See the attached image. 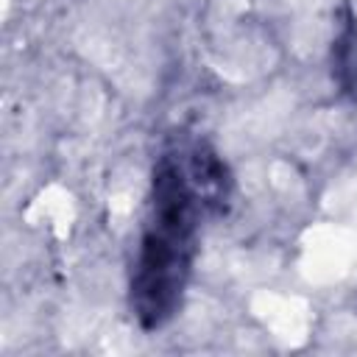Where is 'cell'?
I'll return each instance as SVG.
<instances>
[{"label": "cell", "instance_id": "1", "mask_svg": "<svg viewBox=\"0 0 357 357\" xmlns=\"http://www.w3.org/2000/svg\"><path fill=\"white\" fill-rule=\"evenodd\" d=\"M209 218H218L215 206L167 139L151 167L145 218L128 273V310L142 332H159L181 312Z\"/></svg>", "mask_w": 357, "mask_h": 357}, {"label": "cell", "instance_id": "2", "mask_svg": "<svg viewBox=\"0 0 357 357\" xmlns=\"http://www.w3.org/2000/svg\"><path fill=\"white\" fill-rule=\"evenodd\" d=\"M329 75L337 95L357 103V0H340L329 45Z\"/></svg>", "mask_w": 357, "mask_h": 357}]
</instances>
